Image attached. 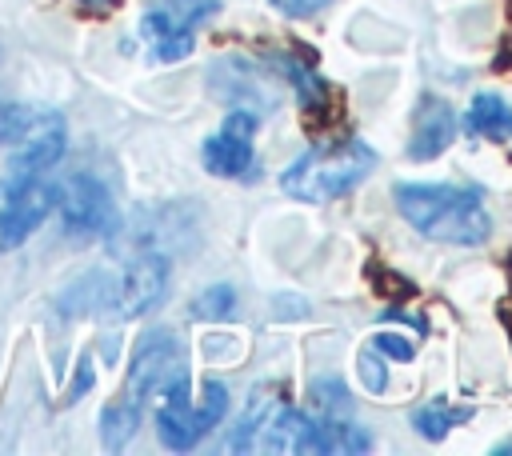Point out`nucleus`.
<instances>
[{
  "label": "nucleus",
  "instance_id": "19",
  "mask_svg": "<svg viewBox=\"0 0 512 456\" xmlns=\"http://www.w3.org/2000/svg\"><path fill=\"white\" fill-rule=\"evenodd\" d=\"M360 372H364L368 392H384V376H380V364H376V356H372V352H364V356H360Z\"/></svg>",
  "mask_w": 512,
  "mask_h": 456
},
{
  "label": "nucleus",
  "instance_id": "6",
  "mask_svg": "<svg viewBox=\"0 0 512 456\" xmlns=\"http://www.w3.org/2000/svg\"><path fill=\"white\" fill-rule=\"evenodd\" d=\"M176 380H188L184 352H180V344H176L172 332L156 328V332H148L136 344V356H132V368H128V388H124L120 404L132 408V412H144V404L156 400V396H164Z\"/></svg>",
  "mask_w": 512,
  "mask_h": 456
},
{
  "label": "nucleus",
  "instance_id": "22",
  "mask_svg": "<svg viewBox=\"0 0 512 456\" xmlns=\"http://www.w3.org/2000/svg\"><path fill=\"white\" fill-rule=\"evenodd\" d=\"M116 4H120V0H80V8H84V12H96V16H100V12H112Z\"/></svg>",
  "mask_w": 512,
  "mask_h": 456
},
{
  "label": "nucleus",
  "instance_id": "20",
  "mask_svg": "<svg viewBox=\"0 0 512 456\" xmlns=\"http://www.w3.org/2000/svg\"><path fill=\"white\" fill-rule=\"evenodd\" d=\"M88 384H92V364L84 360V364H80V376H76V384H72V392H68V400H72V396H84Z\"/></svg>",
  "mask_w": 512,
  "mask_h": 456
},
{
  "label": "nucleus",
  "instance_id": "12",
  "mask_svg": "<svg viewBox=\"0 0 512 456\" xmlns=\"http://www.w3.org/2000/svg\"><path fill=\"white\" fill-rule=\"evenodd\" d=\"M368 448H372L368 432L336 416H320V420L300 416V428L292 440V452H368Z\"/></svg>",
  "mask_w": 512,
  "mask_h": 456
},
{
  "label": "nucleus",
  "instance_id": "2",
  "mask_svg": "<svg viewBox=\"0 0 512 456\" xmlns=\"http://www.w3.org/2000/svg\"><path fill=\"white\" fill-rule=\"evenodd\" d=\"M376 168V152L364 140H332V144H316L308 148L300 160H292L280 176V188L292 200L304 204H328L336 196H344L356 180H364Z\"/></svg>",
  "mask_w": 512,
  "mask_h": 456
},
{
  "label": "nucleus",
  "instance_id": "11",
  "mask_svg": "<svg viewBox=\"0 0 512 456\" xmlns=\"http://www.w3.org/2000/svg\"><path fill=\"white\" fill-rule=\"evenodd\" d=\"M456 136V112L440 96H424L416 108V128L408 140V160H436Z\"/></svg>",
  "mask_w": 512,
  "mask_h": 456
},
{
  "label": "nucleus",
  "instance_id": "21",
  "mask_svg": "<svg viewBox=\"0 0 512 456\" xmlns=\"http://www.w3.org/2000/svg\"><path fill=\"white\" fill-rule=\"evenodd\" d=\"M508 68H512V28H508V36L500 44V56H496V72H508Z\"/></svg>",
  "mask_w": 512,
  "mask_h": 456
},
{
  "label": "nucleus",
  "instance_id": "18",
  "mask_svg": "<svg viewBox=\"0 0 512 456\" xmlns=\"http://www.w3.org/2000/svg\"><path fill=\"white\" fill-rule=\"evenodd\" d=\"M284 16H312V12H320L328 0H272Z\"/></svg>",
  "mask_w": 512,
  "mask_h": 456
},
{
  "label": "nucleus",
  "instance_id": "4",
  "mask_svg": "<svg viewBox=\"0 0 512 456\" xmlns=\"http://www.w3.org/2000/svg\"><path fill=\"white\" fill-rule=\"evenodd\" d=\"M96 296H80V304L92 308H108L120 320H132L148 308H156L168 292V260L156 252H144L136 260H128L112 280H92Z\"/></svg>",
  "mask_w": 512,
  "mask_h": 456
},
{
  "label": "nucleus",
  "instance_id": "3",
  "mask_svg": "<svg viewBox=\"0 0 512 456\" xmlns=\"http://www.w3.org/2000/svg\"><path fill=\"white\" fill-rule=\"evenodd\" d=\"M228 412V388L220 380H208L204 384V396L192 404L188 396V380H176L164 396H160V408H156V432L164 440V448L172 452H188L196 448Z\"/></svg>",
  "mask_w": 512,
  "mask_h": 456
},
{
  "label": "nucleus",
  "instance_id": "16",
  "mask_svg": "<svg viewBox=\"0 0 512 456\" xmlns=\"http://www.w3.org/2000/svg\"><path fill=\"white\" fill-rule=\"evenodd\" d=\"M368 272H372V284H376V292H384V296H392V300H400V296H412V292H416L408 280H396V272H388V268L380 272V268L372 264Z\"/></svg>",
  "mask_w": 512,
  "mask_h": 456
},
{
  "label": "nucleus",
  "instance_id": "15",
  "mask_svg": "<svg viewBox=\"0 0 512 456\" xmlns=\"http://www.w3.org/2000/svg\"><path fill=\"white\" fill-rule=\"evenodd\" d=\"M232 304H236V292H232L228 284H216V288H208L204 296H196L192 312H196L200 320H220V316L232 312Z\"/></svg>",
  "mask_w": 512,
  "mask_h": 456
},
{
  "label": "nucleus",
  "instance_id": "8",
  "mask_svg": "<svg viewBox=\"0 0 512 456\" xmlns=\"http://www.w3.org/2000/svg\"><path fill=\"white\" fill-rule=\"evenodd\" d=\"M4 136L12 140V168L20 172H52L64 156L68 128L60 112L32 108V112H8Z\"/></svg>",
  "mask_w": 512,
  "mask_h": 456
},
{
  "label": "nucleus",
  "instance_id": "24",
  "mask_svg": "<svg viewBox=\"0 0 512 456\" xmlns=\"http://www.w3.org/2000/svg\"><path fill=\"white\" fill-rule=\"evenodd\" d=\"M4 116H8V108H0V136H4Z\"/></svg>",
  "mask_w": 512,
  "mask_h": 456
},
{
  "label": "nucleus",
  "instance_id": "7",
  "mask_svg": "<svg viewBox=\"0 0 512 456\" xmlns=\"http://www.w3.org/2000/svg\"><path fill=\"white\" fill-rule=\"evenodd\" d=\"M220 12V0H160L144 12L140 32L160 64H176L192 52L200 20Z\"/></svg>",
  "mask_w": 512,
  "mask_h": 456
},
{
  "label": "nucleus",
  "instance_id": "23",
  "mask_svg": "<svg viewBox=\"0 0 512 456\" xmlns=\"http://www.w3.org/2000/svg\"><path fill=\"white\" fill-rule=\"evenodd\" d=\"M508 452H512V444H500V448H496V456H508Z\"/></svg>",
  "mask_w": 512,
  "mask_h": 456
},
{
  "label": "nucleus",
  "instance_id": "10",
  "mask_svg": "<svg viewBox=\"0 0 512 456\" xmlns=\"http://www.w3.org/2000/svg\"><path fill=\"white\" fill-rule=\"evenodd\" d=\"M256 112H228L220 132L204 140V168L212 176H228V180H240V176H252L256 172V156H252V136H256Z\"/></svg>",
  "mask_w": 512,
  "mask_h": 456
},
{
  "label": "nucleus",
  "instance_id": "13",
  "mask_svg": "<svg viewBox=\"0 0 512 456\" xmlns=\"http://www.w3.org/2000/svg\"><path fill=\"white\" fill-rule=\"evenodd\" d=\"M464 124L480 140H508L512 136V108L496 92H480V96H472Z\"/></svg>",
  "mask_w": 512,
  "mask_h": 456
},
{
  "label": "nucleus",
  "instance_id": "17",
  "mask_svg": "<svg viewBox=\"0 0 512 456\" xmlns=\"http://www.w3.org/2000/svg\"><path fill=\"white\" fill-rule=\"evenodd\" d=\"M372 352H380V356H392V360H412V344L404 340V336H392V332H384V336H372Z\"/></svg>",
  "mask_w": 512,
  "mask_h": 456
},
{
  "label": "nucleus",
  "instance_id": "9",
  "mask_svg": "<svg viewBox=\"0 0 512 456\" xmlns=\"http://www.w3.org/2000/svg\"><path fill=\"white\" fill-rule=\"evenodd\" d=\"M60 212V228L76 240H100L116 228V204L112 192L104 188V180L76 172L64 184H56V208Z\"/></svg>",
  "mask_w": 512,
  "mask_h": 456
},
{
  "label": "nucleus",
  "instance_id": "14",
  "mask_svg": "<svg viewBox=\"0 0 512 456\" xmlns=\"http://www.w3.org/2000/svg\"><path fill=\"white\" fill-rule=\"evenodd\" d=\"M472 416V408H464V404H448V400H432V404H424V408H416L412 412V424H416V432L424 436V440H444L456 424H464Z\"/></svg>",
  "mask_w": 512,
  "mask_h": 456
},
{
  "label": "nucleus",
  "instance_id": "1",
  "mask_svg": "<svg viewBox=\"0 0 512 456\" xmlns=\"http://www.w3.org/2000/svg\"><path fill=\"white\" fill-rule=\"evenodd\" d=\"M396 212L428 240L440 244H484L492 220L484 196L472 184H396Z\"/></svg>",
  "mask_w": 512,
  "mask_h": 456
},
{
  "label": "nucleus",
  "instance_id": "5",
  "mask_svg": "<svg viewBox=\"0 0 512 456\" xmlns=\"http://www.w3.org/2000/svg\"><path fill=\"white\" fill-rule=\"evenodd\" d=\"M56 208V180L48 172H20L0 188V248H20Z\"/></svg>",
  "mask_w": 512,
  "mask_h": 456
}]
</instances>
